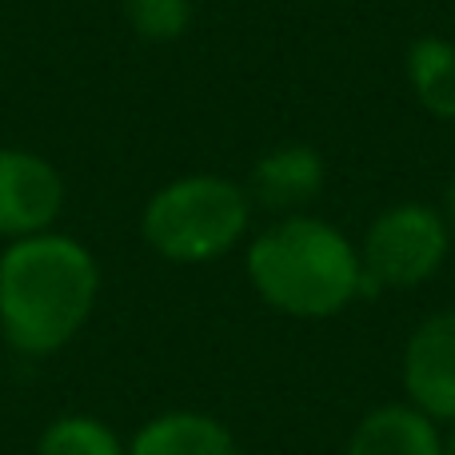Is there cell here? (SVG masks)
<instances>
[{
	"label": "cell",
	"mask_w": 455,
	"mask_h": 455,
	"mask_svg": "<svg viewBox=\"0 0 455 455\" xmlns=\"http://www.w3.org/2000/svg\"><path fill=\"white\" fill-rule=\"evenodd\" d=\"M251 220V200L228 176L196 172L164 184L144 204L140 232L172 264H208L235 248Z\"/></svg>",
	"instance_id": "3"
},
{
	"label": "cell",
	"mask_w": 455,
	"mask_h": 455,
	"mask_svg": "<svg viewBox=\"0 0 455 455\" xmlns=\"http://www.w3.org/2000/svg\"><path fill=\"white\" fill-rule=\"evenodd\" d=\"M443 455H455V432L448 435V443H443Z\"/></svg>",
	"instance_id": "14"
},
{
	"label": "cell",
	"mask_w": 455,
	"mask_h": 455,
	"mask_svg": "<svg viewBox=\"0 0 455 455\" xmlns=\"http://www.w3.org/2000/svg\"><path fill=\"white\" fill-rule=\"evenodd\" d=\"M132 455H240L224 424L196 411H172L140 427Z\"/></svg>",
	"instance_id": "9"
},
{
	"label": "cell",
	"mask_w": 455,
	"mask_h": 455,
	"mask_svg": "<svg viewBox=\"0 0 455 455\" xmlns=\"http://www.w3.org/2000/svg\"><path fill=\"white\" fill-rule=\"evenodd\" d=\"M100 272L92 251L60 232L12 240L0 256V328L24 355L64 347L92 315Z\"/></svg>",
	"instance_id": "1"
},
{
	"label": "cell",
	"mask_w": 455,
	"mask_h": 455,
	"mask_svg": "<svg viewBox=\"0 0 455 455\" xmlns=\"http://www.w3.org/2000/svg\"><path fill=\"white\" fill-rule=\"evenodd\" d=\"M128 28L148 44L180 40L192 24V0H124Z\"/></svg>",
	"instance_id": "12"
},
{
	"label": "cell",
	"mask_w": 455,
	"mask_h": 455,
	"mask_svg": "<svg viewBox=\"0 0 455 455\" xmlns=\"http://www.w3.org/2000/svg\"><path fill=\"white\" fill-rule=\"evenodd\" d=\"M40 455H124V451H120V440L100 419L68 416V419H56L44 432Z\"/></svg>",
	"instance_id": "11"
},
{
	"label": "cell",
	"mask_w": 455,
	"mask_h": 455,
	"mask_svg": "<svg viewBox=\"0 0 455 455\" xmlns=\"http://www.w3.org/2000/svg\"><path fill=\"white\" fill-rule=\"evenodd\" d=\"M403 384L424 416L455 419V307L424 320L408 339Z\"/></svg>",
	"instance_id": "6"
},
{
	"label": "cell",
	"mask_w": 455,
	"mask_h": 455,
	"mask_svg": "<svg viewBox=\"0 0 455 455\" xmlns=\"http://www.w3.org/2000/svg\"><path fill=\"white\" fill-rule=\"evenodd\" d=\"M451 232L443 216L427 204H395L371 220L363 235V291L416 288L432 280L448 259Z\"/></svg>",
	"instance_id": "4"
},
{
	"label": "cell",
	"mask_w": 455,
	"mask_h": 455,
	"mask_svg": "<svg viewBox=\"0 0 455 455\" xmlns=\"http://www.w3.org/2000/svg\"><path fill=\"white\" fill-rule=\"evenodd\" d=\"M403 72L416 92L419 108L435 120H455V44L443 36L411 40L403 56Z\"/></svg>",
	"instance_id": "10"
},
{
	"label": "cell",
	"mask_w": 455,
	"mask_h": 455,
	"mask_svg": "<svg viewBox=\"0 0 455 455\" xmlns=\"http://www.w3.org/2000/svg\"><path fill=\"white\" fill-rule=\"evenodd\" d=\"M64 208V176L40 152L0 148V235L28 240L52 232Z\"/></svg>",
	"instance_id": "5"
},
{
	"label": "cell",
	"mask_w": 455,
	"mask_h": 455,
	"mask_svg": "<svg viewBox=\"0 0 455 455\" xmlns=\"http://www.w3.org/2000/svg\"><path fill=\"white\" fill-rule=\"evenodd\" d=\"M323 176H328V168H323V156L315 148H307V144H280V148L264 152L251 164L243 192L259 208L288 212V208H299L320 196Z\"/></svg>",
	"instance_id": "7"
},
{
	"label": "cell",
	"mask_w": 455,
	"mask_h": 455,
	"mask_svg": "<svg viewBox=\"0 0 455 455\" xmlns=\"http://www.w3.org/2000/svg\"><path fill=\"white\" fill-rule=\"evenodd\" d=\"M248 280L275 312L323 320L363 291V264L352 240L331 224L288 216L251 240Z\"/></svg>",
	"instance_id": "2"
},
{
	"label": "cell",
	"mask_w": 455,
	"mask_h": 455,
	"mask_svg": "<svg viewBox=\"0 0 455 455\" xmlns=\"http://www.w3.org/2000/svg\"><path fill=\"white\" fill-rule=\"evenodd\" d=\"M347 455H443V443L419 408H379L355 427Z\"/></svg>",
	"instance_id": "8"
},
{
	"label": "cell",
	"mask_w": 455,
	"mask_h": 455,
	"mask_svg": "<svg viewBox=\"0 0 455 455\" xmlns=\"http://www.w3.org/2000/svg\"><path fill=\"white\" fill-rule=\"evenodd\" d=\"M443 224H448V232L455 235V176H451V184H448V192H443Z\"/></svg>",
	"instance_id": "13"
}]
</instances>
